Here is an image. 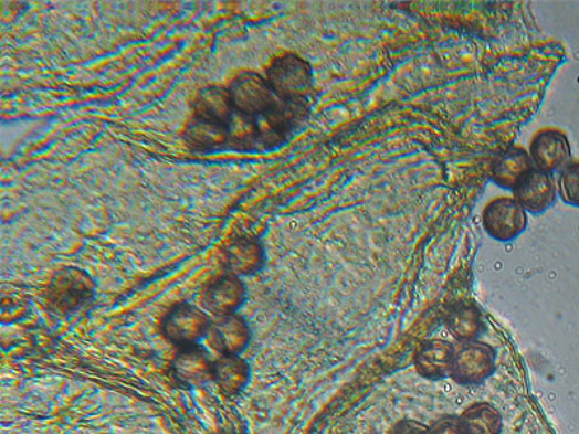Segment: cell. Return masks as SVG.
<instances>
[{
    "label": "cell",
    "mask_w": 579,
    "mask_h": 434,
    "mask_svg": "<svg viewBox=\"0 0 579 434\" xmlns=\"http://www.w3.org/2000/svg\"><path fill=\"white\" fill-rule=\"evenodd\" d=\"M233 104L228 88L210 86L199 93L194 104L196 118L228 124L232 118Z\"/></svg>",
    "instance_id": "17"
},
{
    "label": "cell",
    "mask_w": 579,
    "mask_h": 434,
    "mask_svg": "<svg viewBox=\"0 0 579 434\" xmlns=\"http://www.w3.org/2000/svg\"><path fill=\"white\" fill-rule=\"evenodd\" d=\"M95 284L81 269L60 271L51 282L46 298L59 315H73L92 301Z\"/></svg>",
    "instance_id": "2"
},
{
    "label": "cell",
    "mask_w": 579,
    "mask_h": 434,
    "mask_svg": "<svg viewBox=\"0 0 579 434\" xmlns=\"http://www.w3.org/2000/svg\"><path fill=\"white\" fill-rule=\"evenodd\" d=\"M271 91L278 99L310 106L315 88L310 64L296 54L275 59L267 72Z\"/></svg>",
    "instance_id": "1"
},
{
    "label": "cell",
    "mask_w": 579,
    "mask_h": 434,
    "mask_svg": "<svg viewBox=\"0 0 579 434\" xmlns=\"http://www.w3.org/2000/svg\"><path fill=\"white\" fill-rule=\"evenodd\" d=\"M559 193L565 203L579 208V161L571 162L560 172Z\"/></svg>",
    "instance_id": "22"
},
{
    "label": "cell",
    "mask_w": 579,
    "mask_h": 434,
    "mask_svg": "<svg viewBox=\"0 0 579 434\" xmlns=\"http://www.w3.org/2000/svg\"><path fill=\"white\" fill-rule=\"evenodd\" d=\"M515 200L530 213L539 214L552 207L557 198V186L552 172L540 170L538 167L531 168L518 180L513 189Z\"/></svg>",
    "instance_id": "8"
},
{
    "label": "cell",
    "mask_w": 579,
    "mask_h": 434,
    "mask_svg": "<svg viewBox=\"0 0 579 434\" xmlns=\"http://www.w3.org/2000/svg\"><path fill=\"white\" fill-rule=\"evenodd\" d=\"M466 434H499L502 433V415L492 404L480 403L471 405L461 415Z\"/></svg>",
    "instance_id": "19"
},
{
    "label": "cell",
    "mask_w": 579,
    "mask_h": 434,
    "mask_svg": "<svg viewBox=\"0 0 579 434\" xmlns=\"http://www.w3.org/2000/svg\"><path fill=\"white\" fill-rule=\"evenodd\" d=\"M454 345L445 340H427L420 345L415 353L414 363L420 375L439 380V378L451 377L452 366L455 358Z\"/></svg>",
    "instance_id": "13"
},
{
    "label": "cell",
    "mask_w": 579,
    "mask_h": 434,
    "mask_svg": "<svg viewBox=\"0 0 579 434\" xmlns=\"http://www.w3.org/2000/svg\"><path fill=\"white\" fill-rule=\"evenodd\" d=\"M250 381L251 367L241 354H229L214 361L213 382H217L223 394L240 395Z\"/></svg>",
    "instance_id": "14"
},
{
    "label": "cell",
    "mask_w": 579,
    "mask_h": 434,
    "mask_svg": "<svg viewBox=\"0 0 579 434\" xmlns=\"http://www.w3.org/2000/svg\"><path fill=\"white\" fill-rule=\"evenodd\" d=\"M530 158L536 167L548 172L567 167L571 158V145L567 135L557 129L540 130L531 141Z\"/></svg>",
    "instance_id": "12"
},
{
    "label": "cell",
    "mask_w": 579,
    "mask_h": 434,
    "mask_svg": "<svg viewBox=\"0 0 579 434\" xmlns=\"http://www.w3.org/2000/svg\"><path fill=\"white\" fill-rule=\"evenodd\" d=\"M186 137L194 147L203 149L219 148L229 142L228 124L194 118L187 126Z\"/></svg>",
    "instance_id": "18"
},
{
    "label": "cell",
    "mask_w": 579,
    "mask_h": 434,
    "mask_svg": "<svg viewBox=\"0 0 579 434\" xmlns=\"http://www.w3.org/2000/svg\"><path fill=\"white\" fill-rule=\"evenodd\" d=\"M431 432L432 434H466L461 417H454V415L438 420Z\"/></svg>",
    "instance_id": "23"
},
{
    "label": "cell",
    "mask_w": 579,
    "mask_h": 434,
    "mask_svg": "<svg viewBox=\"0 0 579 434\" xmlns=\"http://www.w3.org/2000/svg\"><path fill=\"white\" fill-rule=\"evenodd\" d=\"M213 434H242V433H238L235 431H221V432L213 433Z\"/></svg>",
    "instance_id": "25"
},
{
    "label": "cell",
    "mask_w": 579,
    "mask_h": 434,
    "mask_svg": "<svg viewBox=\"0 0 579 434\" xmlns=\"http://www.w3.org/2000/svg\"><path fill=\"white\" fill-rule=\"evenodd\" d=\"M483 223L494 240L512 241L526 229V210L515 199L499 198L485 207Z\"/></svg>",
    "instance_id": "7"
},
{
    "label": "cell",
    "mask_w": 579,
    "mask_h": 434,
    "mask_svg": "<svg viewBox=\"0 0 579 434\" xmlns=\"http://www.w3.org/2000/svg\"><path fill=\"white\" fill-rule=\"evenodd\" d=\"M448 329L461 342H471L480 334L481 315L474 306H456L446 320Z\"/></svg>",
    "instance_id": "20"
},
{
    "label": "cell",
    "mask_w": 579,
    "mask_h": 434,
    "mask_svg": "<svg viewBox=\"0 0 579 434\" xmlns=\"http://www.w3.org/2000/svg\"><path fill=\"white\" fill-rule=\"evenodd\" d=\"M393 434H432L431 428L414 420H404L397 424Z\"/></svg>",
    "instance_id": "24"
},
{
    "label": "cell",
    "mask_w": 579,
    "mask_h": 434,
    "mask_svg": "<svg viewBox=\"0 0 579 434\" xmlns=\"http://www.w3.org/2000/svg\"><path fill=\"white\" fill-rule=\"evenodd\" d=\"M229 142L235 145H256L260 142L259 118L233 112L228 123Z\"/></svg>",
    "instance_id": "21"
},
{
    "label": "cell",
    "mask_w": 579,
    "mask_h": 434,
    "mask_svg": "<svg viewBox=\"0 0 579 434\" xmlns=\"http://www.w3.org/2000/svg\"><path fill=\"white\" fill-rule=\"evenodd\" d=\"M208 338L221 357L241 354L250 347L252 331L249 321L238 315L218 317L210 326Z\"/></svg>",
    "instance_id": "10"
},
{
    "label": "cell",
    "mask_w": 579,
    "mask_h": 434,
    "mask_svg": "<svg viewBox=\"0 0 579 434\" xmlns=\"http://www.w3.org/2000/svg\"><path fill=\"white\" fill-rule=\"evenodd\" d=\"M212 320L207 313L190 305H177L162 319V335L179 349L196 347L208 338Z\"/></svg>",
    "instance_id": "3"
},
{
    "label": "cell",
    "mask_w": 579,
    "mask_h": 434,
    "mask_svg": "<svg viewBox=\"0 0 579 434\" xmlns=\"http://www.w3.org/2000/svg\"><path fill=\"white\" fill-rule=\"evenodd\" d=\"M214 361L209 352L200 345L179 349L172 361L171 372L177 384L183 389H199L213 381Z\"/></svg>",
    "instance_id": "9"
},
{
    "label": "cell",
    "mask_w": 579,
    "mask_h": 434,
    "mask_svg": "<svg viewBox=\"0 0 579 434\" xmlns=\"http://www.w3.org/2000/svg\"><path fill=\"white\" fill-rule=\"evenodd\" d=\"M225 265L233 275L256 274L264 265V250L255 240L240 237L225 251Z\"/></svg>",
    "instance_id": "16"
},
{
    "label": "cell",
    "mask_w": 579,
    "mask_h": 434,
    "mask_svg": "<svg viewBox=\"0 0 579 434\" xmlns=\"http://www.w3.org/2000/svg\"><path fill=\"white\" fill-rule=\"evenodd\" d=\"M496 368V353L487 343L464 342L456 348L451 377L462 385L480 384Z\"/></svg>",
    "instance_id": "5"
},
{
    "label": "cell",
    "mask_w": 579,
    "mask_h": 434,
    "mask_svg": "<svg viewBox=\"0 0 579 434\" xmlns=\"http://www.w3.org/2000/svg\"><path fill=\"white\" fill-rule=\"evenodd\" d=\"M534 168V161L523 148L512 147L493 160V180L503 189H515L518 180Z\"/></svg>",
    "instance_id": "15"
},
{
    "label": "cell",
    "mask_w": 579,
    "mask_h": 434,
    "mask_svg": "<svg viewBox=\"0 0 579 434\" xmlns=\"http://www.w3.org/2000/svg\"><path fill=\"white\" fill-rule=\"evenodd\" d=\"M229 93H231L233 109L255 118L264 115L277 99L269 82L260 74L251 72L240 74L232 82Z\"/></svg>",
    "instance_id": "6"
},
{
    "label": "cell",
    "mask_w": 579,
    "mask_h": 434,
    "mask_svg": "<svg viewBox=\"0 0 579 434\" xmlns=\"http://www.w3.org/2000/svg\"><path fill=\"white\" fill-rule=\"evenodd\" d=\"M246 288L238 275L227 274L209 284L203 294V305L218 317L236 315L244 305Z\"/></svg>",
    "instance_id": "11"
},
{
    "label": "cell",
    "mask_w": 579,
    "mask_h": 434,
    "mask_svg": "<svg viewBox=\"0 0 579 434\" xmlns=\"http://www.w3.org/2000/svg\"><path fill=\"white\" fill-rule=\"evenodd\" d=\"M309 106L275 99L264 115L259 116L260 142L263 147H277L287 142L290 137L305 123Z\"/></svg>",
    "instance_id": "4"
}]
</instances>
